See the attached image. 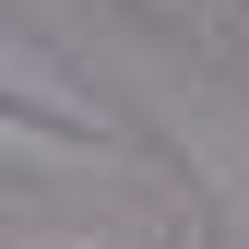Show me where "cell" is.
Segmentation results:
<instances>
[{"instance_id": "obj_1", "label": "cell", "mask_w": 249, "mask_h": 249, "mask_svg": "<svg viewBox=\"0 0 249 249\" xmlns=\"http://www.w3.org/2000/svg\"><path fill=\"white\" fill-rule=\"evenodd\" d=\"M0 83H12V107H24V119H59V131H83V142H119V154H131L119 107H107V95H83V71H59L36 36H12V48H0Z\"/></svg>"}, {"instance_id": "obj_2", "label": "cell", "mask_w": 249, "mask_h": 249, "mask_svg": "<svg viewBox=\"0 0 249 249\" xmlns=\"http://www.w3.org/2000/svg\"><path fill=\"white\" fill-rule=\"evenodd\" d=\"M166 249H213V226H202V202H178V226H166Z\"/></svg>"}]
</instances>
